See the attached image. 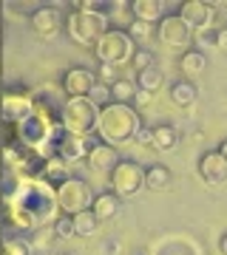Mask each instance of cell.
I'll list each match as a JSON object with an SVG mask.
<instances>
[{
    "mask_svg": "<svg viewBox=\"0 0 227 255\" xmlns=\"http://www.w3.org/2000/svg\"><path fill=\"white\" fill-rule=\"evenodd\" d=\"M142 128V119L131 105H119V102H111L105 108H100V122H97V130L105 145H125L136 136V130Z\"/></svg>",
    "mask_w": 227,
    "mask_h": 255,
    "instance_id": "obj_1",
    "label": "cell"
},
{
    "mask_svg": "<svg viewBox=\"0 0 227 255\" xmlns=\"http://www.w3.org/2000/svg\"><path fill=\"white\" fill-rule=\"evenodd\" d=\"M97 122H100V108L88 97L65 100L63 114H60V125L65 128V133H71V136H88L91 130H97Z\"/></svg>",
    "mask_w": 227,
    "mask_h": 255,
    "instance_id": "obj_2",
    "label": "cell"
},
{
    "mask_svg": "<svg viewBox=\"0 0 227 255\" xmlns=\"http://www.w3.org/2000/svg\"><path fill=\"white\" fill-rule=\"evenodd\" d=\"M94 51H97L102 65H117L119 68L122 63H131L136 46H134V40L128 37V31H122V28H108L100 37V43L94 46Z\"/></svg>",
    "mask_w": 227,
    "mask_h": 255,
    "instance_id": "obj_3",
    "label": "cell"
},
{
    "mask_svg": "<svg viewBox=\"0 0 227 255\" xmlns=\"http://www.w3.org/2000/svg\"><path fill=\"white\" fill-rule=\"evenodd\" d=\"M108 31V17L105 14H91V11H74L68 17V37L74 43L91 48L100 43V37Z\"/></svg>",
    "mask_w": 227,
    "mask_h": 255,
    "instance_id": "obj_4",
    "label": "cell"
},
{
    "mask_svg": "<svg viewBox=\"0 0 227 255\" xmlns=\"http://www.w3.org/2000/svg\"><path fill=\"white\" fill-rule=\"evenodd\" d=\"M57 196V207L63 216H77L82 210H91L94 199H91V187L82 179H65L63 184L54 187Z\"/></svg>",
    "mask_w": 227,
    "mask_h": 255,
    "instance_id": "obj_5",
    "label": "cell"
},
{
    "mask_svg": "<svg viewBox=\"0 0 227 255\" xmlns=\"http://www.w3.org/2000/svg\"><path fill=\"white\" fill-rule=\"evenodd\" d=\"M111 187L117 199H131L145 187V167H139L136 162H119L111 170Z\"/></svg>",
    "mask_w": 227,
    "mask_h": 255,
    "instance_id": "obj_6",
    "label": "cell"
},
{
    "mask_svg": "<svg viewBox=\"0 0 227 255\" xmlns=\"http://www.w3.org/2000/svg\"><path fill=\"white\" fill-rule=\"evenodd\" d=\"M34 111V94L26 91H6L3 94V119L6 125L14 128Z\"/></svg>",
    "mask_w": 227,
    "mask_h": 255,
    "instance_id": "obj_7",
    "label": "cell"
},
{
    "mask_svg": "<svg viewBox=\"0 0 227 255\" xmlns=\"http://www.w3.org/2000/svg\"><path fill=\"white\" fill-rule=\"evenodd\" d=\"M191 37H193V31L188 28V23H185L179 14H165V17L159 20V40H162L165 46L188 48L191 46Z\"/></svg>",
    "mask_w": 227,
    "mask_h": 255,
    "instance_id": "obj_8",
    "label": "cell"
},
{
    "mask_svg": "<svg viewBox=\"0 0 227 255\" xmlns=\"http://www.w3.org/2000/svg\"><path fill=\"white\" fill-rule=\"evenodd\" d=\"M179 17L188 23L191 31H199V28H213V20H216V6L213 3H205V0H188L182 3Z\"/></svg>",
    "mask_w": 227,
    "mask_h": 255,
    "instance_id": "obj_9",
    "label": "cell"
},
{
    "mask_svg": "<svg viewBox=\"0 0 227 255\" xmlns=\"http://www.w3.org/2000/svg\"><path fill=\"white\" fill-rule=\"evenodd\" d=\"M94 85H97V74L91 71V68H71V71L63 77V94L68 100L88 97Z\"/></svg>",
    "mask_w": 227,
    "mask_h": 255,
    "instance_id": "obj_10",
    "label": "cell"
},
{
    "mask_svg": "<svg viewBox=\"0 0 227 255\" xmlns=\"http://www.w3.org/2000/svg\"><path fill=\"white\" fill-rule=\"evenodd\" d=\"M199 176L205 179V184H225L227 182V159L219 150H208L199 159Z\"/></svg>",
    "mask_w": 227,
    "mask_h": 255,
    "instance_id": "obj_11",
    "label": "cell"
},
{
    "mask_svg": "<svg viewBox=\"0 0 227 255\" xmlns=\"http://www.w3.org/2000/svg\"><path fill=\"white\" fill-rule=\"evenodd\" d=\"M28 20H31V28H34L37 37H54L63 28V17H60L57 6H40V9L31 11Z\"/></svg>",
    "mask_w": 227,
    "mask_h": 255,
    "instance_id": "obj_12",
    "label": "cell"
},
{
    "mask_svg": "<svg viewBox=\"0 0 227 255\" xmlns=\"http://www.w3.org/2000/svg\"><path fill=\"white\" fill-rule=\"evenodd\" d=\"M117 164H119L117 150L111 145H105V142H100V145H94L88 150V167L94 173H108L111 176V170H114Z\"/></svg>",
    "mask_w": 227,
    "mask_h": 255,
    "instance_id": "obj_13",
    "label": "cell"
},
{
    "mask_svg": "<svg viewBox=\"0 0 227 255\" xmlns=\"http://www.w3.org/2000/svg\"><path fill=\"white\" fill-rule=\"evenodd\" d=\"M165 6L162 0H134L131 3V14H134V20H142V23H148V26H154L156 20L165 17Z\"/></svg>",
    "mask_w": 227,
    "mask_h": 255,
    "instance_id": "obj_14",
    "label": "cell"
},
{
    "mask_svg": "<svg viewBox=\"0 0 227 255\" xmlns=\"http://www.w3.org/2000/svg\"><path fill=\"white\" fill-rule=\"evenodd\" d=\"M196 85L191 80H179L171 85V102L176 108H191L193 102H196Z\"/></svg>",
    "mask_w": 227,
    "mask_h": 255,
    "instance_id": "obj_15",
    "label": "cell"
},
{
    "mask_svg": "<svg viewBox=\"0 0 227 255\" xmlns=\"http://www.w3.org/2000/svg\"><path fill=\"white\" fill-rule=\"evenodd\" d=\"M176 145H179V130L173 125H156L154 128L151 147H156V150H173Z\"/></svg>",
    "mask_w": 227,
    "mask_h": 255,
    "instance_id": "obj_16",
    "label": "cell"
},
{
    "mask_svg": "<svg viewBox=\"0 0 227 255\" xmlns=\"http://www.w3.org/2000/svg\"><path fill=\"white\" fill-rule=\"evenodd\" d=\"M145 187L148 190H168L171 187V170L165 164H151L145 167Z\"/></svg>",
    "mask_w": 227,
    "mask_h": 255,
    "instance_id": "obj_17",
    "label": "cell"
},
{
    "mask_svg": "<svg viewBox=\"0 0 227 255\" xmlns=\"http://www.w3.org/2000/svg\"><path fill=\"white\" fill-rule=\"evenodd\" d=\"M162 82H165V74L159 71V65H151V68L136 74V88H139V91L156 94L159 88H162Z\"/></svg>",
    "mask_w": 227,
    "mask_h": 255,
    "instance_id": "obj_18",
    "label": "cell"
},
{
    "mask_svg": "<svg viewBox=\"0 0 227 255\" xmlns=\"http://www.w3.org/2000/svg\"><path fill=\"white\" fill-rule=\"evenodd\" d=\"M71 221H74V236H82V238L94 236L97 227H100V219L94 216V210H82V213L71 216Z\"/></svg>",
    "mask_w": 227,
    "mask_h": 255,
    "instance_id": "obj_19",
    "label": "cell"
},
{
    "mask_svg": "<svg viewBox=\"0 0 227 255\" xmlns=\"http://www.w3.org/2000/svg\"><path fill=\"white\" fill-rule=\"evenodd\" d=\"M91 210H94V216H97L100 221H102V219H111V216H117L119 199L114 196V193H102V196H97V199H94Z\"/></svg>",
    "mask_w": 227,
    "mask_h": 255,
    "instance_id": "obj_20",
    "label": "cell"
},
{
    "mask_svg": "<svg viewBox=\"0 0 227 255\" xmlns=\"http://www.w3.org/2000/svg\"><path fill=\"white\" fill-rule=\"evenodd\" d=\"M205 65H208V57L202 54V51H196V48L182 54V71L188 74V77H199L205 71Z\"/></svg>",
    "mask_w": 227,
    "mask_h": 255,
    "instance_id": "obj_21",
    "label": "cell"
},
{
    "mask_svg": "<svg viewBox=\"0 0 227 255\" xmlns=\"http://www.w3.org/2000/svg\"><path fill=\"white\" fill-rule=\"evenodd\" d=\"M136 97V85L131 80H117L111 85V102H119V105H131V100Z\"/></svg>",
    "mask_w": 227,
    "mask_h": 255,
    "instance_id": "obj_22",
    "label": "cell"
},
{
    "mask_svg": "<svg viewBox=\"0 0 227 255\" xmlns=\"http://www.w3.org/2000/svg\"><path fill=\"white\" fill-rule=\"evenodd\" d=\"M43 179L51 187H57V184H63L65 179H68V173H65V162H60V159H48L45 162V173H43Z\"/></svg>",
    "mask_w": 227,
    "mask_h": 255,
    "instance_id": "obj_23",
    "label": "cell"
},
{
    "mask_svg": "<svg viewBox=\"0 0 227 255\" xmlns=\"http://www.w3.org/2000/svg\"><path fill=\"white\" fill-rule=\"evenodd\" d=\"M105 11H111V17H117L114 23H122V26H131L134 23V14H131V3L125 0H114L105 6Z\"/></svg>",
    "mask_w": 227,
    "mask_h": 255,
    "instance_id": "obj_24",
    "label": "cell"
},
{
    "mask_svg": "<svg viewBox=\"0 0 227 255\" xmlns=\"http://www.w3.org/2000/svg\"><path fill=\"white\" fill-rule=\"evenodd\" d=\"M88 100L97 105V108H105V105H111V85H102V82H97L94 88H91Z\"/></svg>",
    "mask_w": 227,
    "mask_h": 255,
    "instance_id": "obj_25",
    "label": "cell"
},
{
    "mask_svg": "<svg viewBox=\"0 0 227 255\" xmlns=\"http://www.w3.org/2000/svg\"><path fill=\"white\" fill-rule=\"evenodd\" d=\"M131 65L136 68V74L145 71V68H151V65H154V54H151L148 48H136L134 57H131Z\"/></svg>",
    "mask_w": 227,
    "mask_h": 255,
    "instance_id": "obj_26",
    "label": "cell"
},
{
    "mask_svg": "<svg viewBox=\"0 0 227 255\" xmlns=\"http://www.w3.org/2000/svg\"><path fill=\"white\" fill-rule=\"evenodd\" d=\"M151 31H154V26H148V23H142V20H134V23L128 26V37H131V40H139V43L148 40Z\"/></svg>",
    "mask_w": 227,
    "mask_h": 255,
    "instance_id": "obj_27",
    "label": "cell"
},
{
    "mask_svg": "<svg viewBox=\"0 0 227 255\" xmlns=\"http://www.w3.org/2000/svg\"><path fill=\"white\" fill-rule=\"evenodd\" d=\"M54 236H60V238H71V236H74V221H71V216H57V221H54Z\"/></svg>",
    "mask_w": 227,
    "mask_h": 255,
    "instance_id": "obj_28",
    "label": "cell"
},
{
    "mask_svg": "<svg viewBox=\"0 0 227 255\" xmlns=\"http://www.w3.org/2000/svg\"><path fill=\"white\" fill-rule=\"evenodd\" d=\"M119 77H117V65H100V71H97V82L102 85H114Z\"/></svg>",
    "mask_w": 227,
    "mask_h": 255,
    "instance_id": "obj_29",
    "label": "cell"
},
{
    "mask_svg": "<svg viewBox=\"0 0 227 255\" xmlns=\"http://www.w3.org/2000/svg\"><path fill=\"white\" fill-rule=\"evenodd\" d=\"M196 43H205V46H216V28H199L193 31Z\"/></svg>",
    "mask_w": 227,
    "mask_h": 255,
    "instance_id": "obj_30",
    "label": "cell"
},
{
    "mask_svg": "<svg viewBox=\"0 0 227 255\" xmlns=\"http://www.w3.org/2000/svg\"><path fill=\"white\" fill-rule=\"evenodd\" d=\"M151 136H154V128H139V130H136V142H139V145H151Z\"/></svg>",
    "mask_w": 227,
    "mask_h": 255,
    "instance_id": "obj_31",
    "label": "cell"
},
{
    "mask_svg": "<svg viewBox=\"0 0 227 255\" xmlns=\"http://www.w3.org/2000/svg\"><path fill=\"white\" fill-rule=\"evenodd\" d=\"M151 100H154V94H148V91H139V88H136V97H134L136 108H145V105H151Z\"/></svg>",
    "mask_w": 227,
    "mask_h": 255,
    "instance_id": "obj_32",
    "label": "cell"
},
{
    "mask_svg": "<svg viewBox=\"0 0 227 255\" xmlns=\"http://www.w3.org/2000/svg\"><path fill=\"white\" fill-rule=\"evenodd\" d=\"M216 46L227 48V28H216Z\"/></svg>",
    "mask_w": 227,
    "mask_h": 255,
    "instance_id": "obj_33",
    "label": "cell"
},
{
    "mask_svg": "<svg viewBox=\"0 0 227 255\" xmlns=\"http://www.w3.org/2000/svg\"><path fill=\"white\" fill-rule=\"evenodd\" d=\"M219 250H222V255H227V233L222 236V241H219Z\"/></svg>",
    "mask_w": 227,
    "mask_h": 255,
    "instance_id": "obj_34",
    "label": "cell"
},
{
    "mask_svg": "<svg viewBox=\"0 0 227 255\" xmlns=\"http://www.w3.org/2000/svg\"><path fill=\"white\" fill-rule=\"evenodd\" d=\"M219 153H222V156H225V159H227V139H225V142H222V147H219Z\"/></svg>",
    "mask_w": 227,
    "mask_h": 255,
    "instance_id": "obj_35",
    "label": "cell"
},
{
    "mask_svg": "<svg viewBox=\"0 0 227 255\" xmlns=\"http://www.w3.org/2000/svg\"><path fill=\"white\" fill-rule=\"evenodd\" d=\"M3 167H6V162H3V150H0V176H3Z\"/></svg>",
    "mask_w": 227,
    "mask_h": 255,
    "instance_id": "obj_36",
    "label": "cell"
},
{
    "mask_svg": "<svg viewBox=\"0 0 227 255\" xmlns=\"http://www.w3.org/2000/svg\"><path fill=\"white\" fill-rule=\"evenodd\" d=\"M134 255H151V253H145V250H139V253H134Z\"/></svg>",
    "mask_w": 227,
    "mask_h": 255,
    "instance_id": "obj_37",
    "label": "cell"
},
{
    "mask_svg": "<svg viewBox=\"0 0 227 255\" xmlns=\"http://www.w3.org/2000/svg\"><path fill=\"white\" fill-rule=\"evenodd\" d=\"M0 74H3V54H0Z\"/></svg>",
    "mask_w": 227,
    "mask_h": 255,
    "instance_id": "obj_38",
    "label": "cell"
},
{
    "mask_svg": "<svg viewBox=\"0 0 227 255\" xmlns=\"http://www.w3.org/2000/svg\"><path fill=\"white\" fill-rule=\"evenodd\" d=\"M0 255H6V253H3V247H0Z\"/></svg>",
    "mask_w": 227,
    "mask_h": 255,
    "instance_id": "obj_39",
    "label": "cell"
},
{
    "mask_svg": "<svg viewBox=\"0 0 227 255\" xmlns=\"http://www.w3.org/2000/svg\"><path fill=\"white\" fill-rule=\"evenodd\" d=\"M63 255H74V253H63Z\"/></svg>",
    "mask_w": 227,
    "mask_h": 255,
    "instance_id": "obj_40",
    "label": "cell"
}]
</instances>
